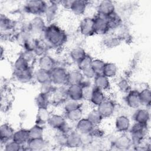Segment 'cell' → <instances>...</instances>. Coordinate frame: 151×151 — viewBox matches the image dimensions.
Returning a JSON list of instances; mask_svg holds the SVG:
<instances>
[{"label": "cell", "mask_w": 151, "mask_h": 151, "mask_svg": "<svg viewBox=\"0 0 151 151\" xmlns=\"http://www.w3.org/2000/svg\"><path fill=\"white\" fill-rule=\"evenodd\" d=\"M43 39L50 48H58L62 47L67 41V35L60 27L54 23L47 25L43 34Z\"/></svg>", "instance_id": "obj_1"}, {"label": "cell", "mask_w": 151, "mask_h": 151, "mask_svg": "<svg viewBox=\"0 0 151 151\" xmlns=\"http://www.w3.org/2000/svg\"><path fill=\"white\" fill-rule=\"evenodd\" d=\"M147 129L148 124H142L134 122L131 125L129 132L133 147L137 146L146 139Z\"/></svg>", "instance_id": "obj_2"}, {"label": "cell", "mask_w": 151, "mask_h": 151, "mask_svg": "<svg viewBox=\"0 0 151 151\" xmlns=\"http://www.w3.org/2000/svg\"><path fill=\"white\" fill-rule=\"evenodd\" d=\"M48 2L40 0L28 1L24 5L26 12L35 16H41L45 12Z\"/></svg>", "instance_id": "obj_3"}, {"label": "cell", "mask_w": 151, "mask_h": 151, "mask_svg": "<svg viewBox=\"0 0 151 151\" xmlns=\"http://www.w3.org/2000/svg\"><path fill=\"white\" fill-rule=\"evenodd\" d=\"M68 72L60 66H56L50 71V78L51 83L55 86H67Z\"/></svg>", "instance_id": "obj_4"}, {"label": "cell", "mask_w": 151, "mask_h": 151, "mask_svg": "<svg viewBox=\"0 0 151 151\" xmlns=\"http://www.w3.org/2000/svg\"><path fill=\"white\" fill-rule=\"evenodd\" d=\"M93 19L96 34L106 35L109 34L110 29L107 17L96 14L93 17Z\"/></svg>", "instance_id": "obj_5"}, {"label": "cell", "mask_w": 151, "mask_h": 151, "mask_svg": "<svg viewBox=\"0 0 151 151\" xmlns=\"http://www.w3.org/2000/svg\"><path fill=\"white\" fill-rule=\"evenodd\" d=\"M79 29L81 35L84 37H91L96 34L93 17H87L80 22Z\"/></svg>", "instance_id": "obj_6"}, {"label": "cell", "mask_w": 151, "mask_h": 151, "mask_svg": "<svg viewBox=\"0 0 151 151\" xmlns=\"http://www.w3.org/2000/svg\"><path fill=\"white\" fill-rule=\"evenodd\" d=\"M47 25L45 21L41 16H35L28 24V31L32 35L43 34Z\"/></svg>", "instance_id": "obj_7"}, {"label": "cell", "mask_w": 151, "mask_h": 151, "mask_svg": "<svg viewBox=\"0 0 151 151\" xmlns=\"http://www.w3.org/2000/svg\"><path fill=\"white\" fill-rule=\"evenodd\" d=\"M111 147H115L117 150H129L133 147L132 142L129 135L125 133H120V134L116 137L114 139Z\"/></svg>", "instance_id": "obj_8"}, {"label": "cell", "mask_w": 151, "mask_h": 151, "mask_svg": "<svg viewBox=\"0 0 151 151\" xmlns=\"http://www.w3.org/2000/svg\"><path fill=\"white\" fill-rule=\"evenodd\" d=\"M116 106V103L113 100L106 98V99L98 106L96 109L101 114L103 119L109 118L114 113Z\"/></svg>", "instance_id": "obj_9"}, {"label": "cell", "mask_w": 151, "mask_h": 151, "mask_svg": "<svg viewBox=\"0 0 151 151\" xmlns=\"http://www.w3.org/2000/svg\"><path fill=\"white\" fill-rule=\"evenodd\" d=\"M51 103L55 106L63 104L68 99L66 88L64 86L56 87L50 96Z\"/></svg>", "instance_id": "obj_10"}, {"label": "cell", "mask_w": 151, "mask_h": 151, "mask_svg": "<svg viewBox=\"0 0 151 151\" xmlns=\"http://www.w3.org/2000/svg\"><path fill=\"white\" fill-rule=\"evenodd\" d=\"M116 6L114 2L110 0H103L99 2L97 8V14L109 17L116 12Z\"/></svg>", "instance_id": "obj_11"}, {"label": "cell", "mask_w": 151, "mask_h": 151, "mask_svg": "<svg viewBox=\"0 0 151 151\" xmlns=\"http://www.w3.org/2000/svg\"><path fill=\"white\" fill-rule=\"evenodd\" d=\"M61 4V1H51L48 2L47 6L44 14L47 22H51L56 18L58 12V6Z\"/></svg>", "instance_id": "obj_12"}, {"label": "cell", "mask_w": 151, "mask_h": 151, "mask_svg": "<svg viewBox=\"0 0 151 151\" xmlns=\"http://www.w3.org/2000/svg\"><path fill=\"white\" fill-rule=\"evenodd\" d=\"M125 97V102L127 106L133 109H137L141 106L139 98V91L137 90H130L126 93Z\"/></svg>", "instance_id": "obj_13"}, {"label": "cell", "mask_w": 151, "mask_h": 151, "mask_svg": "<svg viewBox=\"0 0 151 151\" xmlns=\"http://www.w3.org/2000/svg\"><path fill=\"white\" fill-rule=\"evenodd\" d=\"M131 126L130 119L125 115H120L115 120V129L120 133H125L129 131Z\"/></svg>", "instance_id": "obj_14"}, {"label": "cell", "mask_w": 151, "mask_h": 151, "mask_svg": "<svg viewBox=\"0 0 151 151\" xmlns=\"http://www.w3.org/2000/svg\"><path fill=\"white\" fill-rule=\"evenodd\" d=\"M38 65L39 68L51 71L57 66V63L54 58L48 54H46L39 57Z\"/></svg>", "instance_id": "obj_15"}, {"label": "cell", "mask_w": 151, "mask_h": 151, "mask_svg": "<svg viewBox=\"0 0 151 151\" xmlns=\"http://www.w3.org/2000/svg\"><path fill=\"white\" fill-rule=\"evenodd\" d=\"M15 130L12 126L8 123H4L0 127V139L1 145H4L7 142L12 139L13 135Z\"/></svg>", "instance_id": "obj_16"}, {"label": "cell", "mask_w": 151, "mask_h": 151, "mask_svg": "<svg viewBox=\"0 0 151 151\" xmlns=\"http://www.w3.org/2000/svg\"><path fill=\"white\" fill-rule=\"evenodd\" d=\"M93 80L94 87L104 92L109 90L111 87L110 78L106 77L103 74H96Z\"/></svg>", "instance_id": "obj_17"}, {"label": "cell", "mask_w": 151, "mask_h": 151, "mask_svg": "<svg viewBox=\"0 0 151 151\" xmlns=\"http://www.w3.org/2000/svg\"><path fill=\"white\" fill-rule=\"evenodd\" d=\"M133 118L136 123L142 124H148L150 118V111L147 108L137 109L133 114Z\"/></svg>", "instance_id": "obj_18"}, {"label": "cell", "mask_w": 151, "mask_h": 151, "mask_svg": "<svg viewBox=\"0 0 151 151\" xmlns=\"http://www.w3.org/2000/svg\"><path fill=\"white\" fill-rule=\"evenodd\" d=\"M66 147L71 149L81 147V134L76 130H71L67 134Z\"/></svg>", "instance_id": "obj_19"}, {"label": "cell", "mask_w": 151, "mask_h": 151, "mask_svg": "<svg viewBox=\"0 0 151 151\" xmlns=\"http://www.w3.org/2000/svg\"><path fill=\"white\" fill-rule=\"evenodd\" d=\"M88 1L83 0H73L71 1L70 9L77 16L83 15L87 8Z\"/></svg>", "instance_id": "obj_20"}, {"label": "cell", "mask_w": 151, "mask_h": 151, "mask_svg": "<svg viewBox=\"0 0 151 151\" xmlns=\"http://www.w3.org/2000/svg\"><path fill=\"white\" fill-rule=\"evenodd\" d=\"M47 146V142L43 137L30 139L25 145L26 149L32 151H40L43 150Z\"/></svg>", "instance_id": "obj_21"}, {"label": "cell", "mask_w": 151, "mask_h": 151, "mask_svg": "<svg viewBox=\"0 0 151 151\" xmlns=\"http://www.w3.org/2000/svg\"><path fill=\"white\" fill-rule=\"evenodd\" d=\"M51 114L48 108H38L35 115V124L44 126L48 123Z\"/></svg>", "instance_id": "obj_22"}, {"label": "cell", "mask_w": 151, "mask_h": 151, "mask_svg": "<svg viewBox=\"0 0 151 151\" xmlns=\"http://www.w3.org/2000/svg\"><path fill=\"white\" fill-rule=\"evenodd\" d=\"M16 79L22 83H28L34 79V71L31 67L25 70L14 71Z\"/></svg>", "instance_id": "obj_23"}, {"label": "cell", "mask_w": 151, "mask_h": 151, "mask_svg": "<svg viewBox=\"0 0 151 151\" xmlns=\"http://www.w3.org/2000/svg\"><path fill=\"white\" fill-rule=\"evenodd\" d=\"M66 122L67 119L65 116L58 114H51L47 124L52 129L59 130Z\"/></svg>", "instance_id": "obj_24"}, {"label": "cell", "mask_w": 151, "mask_h": 151, "mask_svg": "<svg viewBox=\"0 0 151 151\" xmlns=\"http://www.w3.org/2000/svg\"><path fill=\"white\" fill-rule=\"evenodd\" d=\"M94 126L86 117H83L76 124L75 130L80 134H88L91 132Z\"/></svg>", "instance_id": "obj_25"}, {"label": "cell", "mask_w": 151, "mask_h": 151, "mask_svg": "<svg viewBox=\"0 0 151 151\" xmlns=\"http://www.w3.org/2000/svg\"><path fill=\"white\" fill-rule=\"evenodd\" d=\"M122 40L120 37L114 34H107L103 40V45L109 49H112L117 47L122 43Z\"/></svg>", "instance_id": "obj_26"}, {"label": "cell", "mask_w": 151, "mask_h": 151, "mask_svg": "<svg viewBox=\"0 0 151 151\" xmlns=\"http://www.w3.org/2000/svg\"><path fill=\"white\" fill-rule=\"evenodd\" d=\"M68 99L77 101L82 100V89L81 84H75L67 86L66 88Z\"/></svg>", "instance_id": "obj_27"}, {"label": "cell", "mask_w": 151, "mask_h": 151, "mask_svg": "<svg viewBox=\"0 0 151 151\" xmlns=\"http://www.w3.org/2000/svg\"><path fill=\"white\" fill-rule=\"evenodd\" d=\"M29 135L28 129H19L17 130H15L12 137V140L20 144L22 146L25 145L29 140Z\"/></svg>", "instance_id": "obj_28"}, {"label": "cell", "mask_w": 151, "mask_h": 151, "mask_svg": "<svg viewBox=\"0 0 151 151\" xmlns=\"http://www.w3.org/2000/svg\"><path fill=\"white\" fill-rule=\"evenodd\" d=\"M84 77L81 71L73 70L68 72L67 86L75 85V84H81L84 81Z\"/></svg>", "instance_id": "obj_29"}, {"label": "cell", "mask_w": 151, "mask_h": 151, "mask_svg": "<svg viewBox=\"0 0 151 151\" xmlns=\"http://www.w3.org/2000/svg\"><path fill=\"white\" fill-rule=\"evenodd\" d=\"M34 80L40 85L46 84L51 81L50 71H48L41 68H38L34 71Z\"/></svg>", "instance_id": "obj_30"}, {"label": "cell", "mask_w": 151, "mask_h": 151, "mask_svg": "<svg viewBox=\"0 0 151 151\" xmlns=\"http://www.w3.org/2000/svg\"><path fill=\"white\" fill-rule=\"evenodd\" d=\"M50 47L44 39H35L33 52L39 57L47 54Z\"/></svg>", "instance_id": "obj_31"}, {"label": "cell", "mask_w": 151, "mask_h": 151, "mask_svg": "<svg viewBox=\"0 0 151 151\" xmlns=\"http://www.w3.org/2000/svg\"><path fill=\"white\" fill-rule=\"evenodd\" d=\"M106 98L104 91L94 87L89 103L93 106L97 107L104 100H105Z\"/></svg>", "instance_id": "obj_32"}, {"label": "cell", "mask_w": 151, "mask_h": 151, "mask_svg": "<svg viewBox=\"0 0 151 151\" xmlns=\"http://www.w3.org/2000/svg\"><path fill=\"white\" fill-rule=\"evenodd\" d=\"M35 103L37 108H48L51 103L50 95L40 92L35 99Z\"/></svg>", "instance_id": "obj_33"}, {"label": "cell", "mask_w": 151, "mask_h": 151, "mask_svg": "<svg viewBox=\"0 0 151 151\" xmlns=\"http://www.w3.org/2000/svg\"><path fill=\"white\" fill-rule=\"evenodd\" d=\"M87 54L85 50L80 47L77 46L72 48L70 52V57L72 61L76 63L77 64Z\"/></svg>", "instance_id": "obj_34"}, {"label": "cell", "mask_w": 151, "mask_h": 151, "mask_svg": "<svg viewBox=\"0 0 151 151\" xmlns=\"http://www.w3.org/2000/svg\"><path fill=\"white\" fill-rule=\"evenodd\" d=\"M65 117L71 123H77L83 117V110L82 107H80L73 110L65 112Z\"/></svg>", "instance_id": "obj_35"}, {"label": "cell", "mask_w": 151, "mask_h": 151, "mask_svg": "<svg viewBox=\"0 0 151 151\" xmlns=\"http://www.w3.org/2000/svg\"><path fill=\"white\" fill-rule=\"evenodd\" d=\"M86 117L89 120V121L93 124L94 126H100L103 120V117L96 108L91 110L88 113Z\"/></svg>", "instance_id": "obj_36"}, {"label": "cell", "mask_w": 151, "mask_h": 151, "mask_svg": "<svg viewBox=\"0 0 151 151\" xmlns=\"http://www.w3.org/2000/svg\"><path fill=\"white\" fill-rule=\"evenodd\" d=\"M118 72V68L116 64L114 63L106 62L102 74L109 78L114 77Z\"/></svg>", "instance_id": "obj_37"}, {"label": "cell", "mask_w": 151, "mask_h": 151, "mask_svg": "<svg viewBox=\"0 0 151 151\" xmlns=\"http://www.w3.org/2000/svg\"><path fill=\"white\" fill-rule=\"evenodd\" d=\"M139 98L141 106L148 108L151 104V91L149 88H145L139 91Z\"/></svg>", "instance_id": "obj_38"}, {"label": "cell", "mask_w": 151, "mask_h": 151, "mask_svg": "<svg viewBox=\"0 0 151 151\" xmlns=\"http://www.w3.org/2000/svg\"><path fill=\"white\" fill-rule=\"evenodd\" d=\"M107 18L110 30L118 29L123 25L122 17L116 12Z\"/></svg>", "instance_id": "obj_39"}, {"label": "cell", "mask_w": 151, "mask_h": 151, "mask_svg": "<svg viewBox=\"0 0 151 151\" xmlns=\"http://www.w3.org/2000/svg\"><path fill=\"white\" fill-rule=\"evenodd\" d=\"M81 85L82 89V100L89 102L94 87L93 84L91 85L88 83H85L84 81Z\"/></svg>", "instance_id": "obj_40"}, {"label": "cell", "mask_w": 151, "mask_h": 151, "mask_svg": "<svg viewBox=\"0 0 151 151\" xmlns=\"http://www.w3.org/2000/svg\"><path fill=\"white\" fill-rule=\"evenodd\" d=\"M28 131L30 139L40 138L44 136V128L43 126L35 124L28 129Z\"/></svg>", "instance_id": "obj_41"}, {"label": "cell", "mask_w": 151, "mask_h": 151, "mask_svg": "<svg viewBox=\"0 0 151 151\" xmlns=\"http://www.w3.org/2000/svg\"><path fill=\"white\" fill-rule=\"evenodd\" d=\"M29 67H31V65L29 62L21 55H20L15 60L14 64V71L25 70Z\"/></svg>", "instance_id": "obj_42"}, {"label": "cell", "mask_w": 151, "mask_h": 151, "mask_svg": "<svg viewBox=\"0 0 151 151\" xmlns=\"http://www.w3.org/2000/svg\"><path fill=\"white\" fill-rule=\"evenodd\" d=\"M81 106L82 104L81 101H77L70 99H67L63 104V107L65 113L81 107Z\"/></svg>", "instance_id": "obj_43"}, {"label": "cell", "mask_w": 151, "mask_h": 151, "mask_svg": "<svg viewBox=\"0 0 151 151\" xmlns=\"http://www.w3.org/2000/svg\"><path fill=\"white\" fill-rule=\"evenodd\" d=\"M117 87L120 91L124 93H128L131 90V86L129 81L124 77L119 80L117 83Z\"/></svg>", "instance_id": "obj_44"}, {"label": "cell", "mask_w": 151, "mask_h": 151, "mask_svg": "<svg viewBox=\"0 0 151 151\" xmlns=\"http://www.w3.org/2000/svg\"><path fill=\"white\" fill-rule=\"evenodd\" d=\"M105 64L106 62L104 60L99 58H94L92 60L91 67L96 74H102Z\"/></svg>", "instance_id": "obj_45"}, {"label": "cell", "mask_w": 151, "mask_h": 151, "mask_svg": "<svg viewBox=\"0 0 151 151\" xmlns=\"http://www.w3.org/2000/svg\"><path fill=\"white\" fill-rule=\"evenodd\" d=\"M23 149V146L15 142L10 140L4 145V150L5 151H19Z\"/></svg>", "instance_id": "obj_46"}, {"label": "cell", "mask_w": 151, "mask_h": 151, "mask_svg": "<svg viewBox=\"0 0 151 151\" xmlns=\"http://www.w3.org/2000/svg\"><path fill=\"white\" fill-rule=\"evenodd\" d=\"M0 25L2 31H8L13 27V22L8 17L1 14Z\"/></svg>", "instance_id": "obj_47"}, {"label": "cell", "mask_w": 151, "mask_h": 151, "mask_svg": "<svg viewBox=\"0 0 151 151\" xmlns=\"http://www.w3.org/2000/svg\"><path fill=\"white\" fill-rule=\"evenodd\" d=\"M93 58L88 54H87L81 60L77 63L78 68L80 71H82L91 66V63Z\"/></svg>", "instance_id": "obj_48"}, {"label": "cell", "mask_w": 151, "mask_h": 151, "mask_svg": "<svg viewBox=\"0 0 151 151\" xmlns=\"http://www.w3.org/2000/svg\"><path fill=\"white\" fill-rule=\"evenodd\" d=\"M90 134L92 136L94 140L103 138L104 136V132L99 127V126H94Z\"/></svg>", "instance_id": "obj_49"}, {"label": "cell", "mask_w": 151, "mask_h": 151, "mask_svg": "<svg viewBox=\"0 0 151 151\" xmlns=\"http://www.w3.org/2000/svg\"><path fill=\"white\" fill-rule=\"evenodd\" d=\"M67 134H65L60 131H58V133L56 134L55 137L57 143L61 146L66 147Z\"/></svg>", "instance_id": "obj_50"}, {"label": "cell", "mask_w": 151, "mask_h": 151, "mask_svg": "<svg viewBox=\"0 0 151 151\" xmlns=\"http://www.w3.org/2000/svg\"><path fill=\"white\" fill-rule=\"evenodd\" d=\"M81 147H83V146H90L94 141V139L92 137V136L90 133H88V134H81Z\"/></svg>", "instance_id": "obj_51"}, {"label": "cell", "mask_w": 151, "mask_h": 151, "mask_svg": "<svg viewBox=\"0 0 151 151\" xmlns=\"http://www.w3.org/2000/svg\"><path fill=\"white\" fill-rule=\"evenodd\" d=\"M84 78L87 79V80H93L94 78L95 77V76H96V73L94 72V71L93 70L91 66L86 68L82 71H81Z\"/></svg>", "instance_id": "obj_52"}]
</instances>
